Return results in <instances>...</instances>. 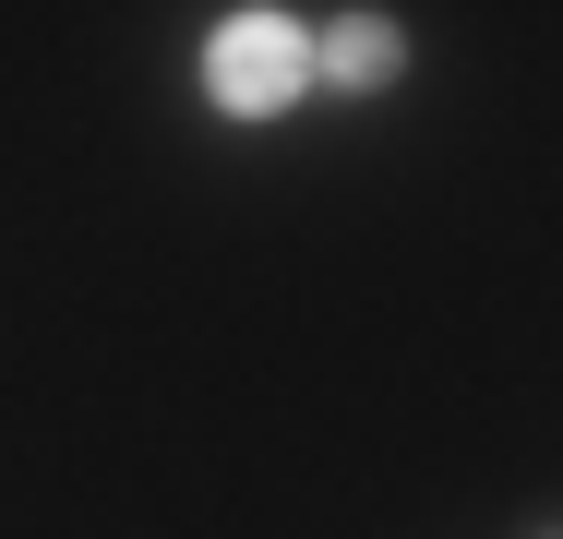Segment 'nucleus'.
<instances>
[{"mask_svg":"<svg viewBox=\"0 0 563 539\" xmlns=\"http://www.w3.org/2000/svg\"><path fill=\"white\" fill-rule=\"evenodd\" d=\"M312 85V36L288 24V12H228L217 48H205V97L228 120H276V108H300Z\"/></svg>","mask_w":563,"mask_h":539,"instance_id":"f257e3e1","label":"nucleus"},{"mask_svg":"<svg viewBox=\"0 0 563 539\" xmlns=\"http://www.w3.org/2000/svg\"><path fill=\"white\" fill-rule=\"evenodd\" d=\"M396 73H408V24L396 12H336L312 36V85H336V97H384Z\"/></svg>","mask_w":563,"mask_h":539,"instance_id":"f03ea898","label":"nucleus"}]
</instances>
